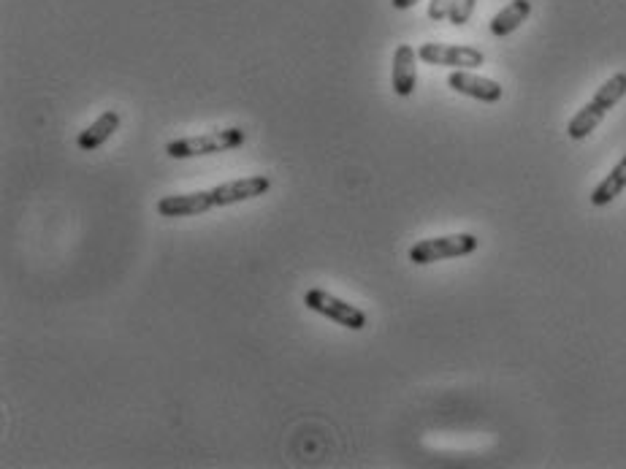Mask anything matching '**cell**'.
Segmentation results:
<instances>
[{
	"instance_id": "cell-1",
	"label": "cell",
	"mask_w": 626,
	"mask_h": 469,
	"mask_svg": "<svg viewBox=\"0 0 626 469\" xmlns=\"http://www.w3.org/2000/svg\"><path fill=\"white\" fill-rule=\"evenodd\" d=\"M271 179L269 177H242L231 179L225 185H217L212 190H198V193H177V196H166L158 201L160 217H193L204 215L209 209L217 207H234L244 204L250 198H258L269 193Z\"/></svg>"
},
{
	"instance_id": "cell-2",
	"label": "cell",
	"mask_w": 626,
	"mask_h": 469,
	"mask_svg": "<svg viewBox=\"0 0 626 469\" xmlns=\"http://www.w3.org/2000/svg\"><path fill=\"white\" fill-rule=\"evenodd\" d=\"M624 95H626V71H618V74L610 76L605 85L599 87L589 104L583 106V109L572 117L570 125H567V136H570L572 141H583L586 136H591V133L597 131L599 122L605 120V114H608Z\"/></svg>"
},
{
	"instance_id": "cell-3",
	"label": "cell",
	"mask_w": 626,
	"mask_h": 469,
	"mask_svg": "<svg viewBox=\"0 0 626 469\" xmlns=\"http://www.w3.org/2000/svg\"><path fill=\"white\" fill-rule=\"evenodd\" d=\"M244 141H247V131L244 128H225V131L201 133V136H187V139L169 141L166 144V155L174 160L204 158V155L236 150V147H242Z\"/></svg>"
},
{
	"instance_id": "cell-4",
	"label": "cell",
	"mask_w": 626,
	"mask_h": 469,
	"mask_svg": "<svg viewBox=\"0 0 626 469\" xmlns=\"http://www.w3.org/2000/svg\"><path fill=\"white\" fill-rule=\"evenodd\" d=\"M477 236L472 234H450V236H434V239H423L410 247V261L418 266H429V263L445 261V258H464L477 250Z\"/></svg>"
},
{
	"instance_id": "cell-5",
	"label": "cell",
	"mask_w": 626,
	"mask_h": 469,
	"mask_svg": "<svg viewBox=\"0 0 626 469\" xmlns=\"http://www.w3.org/2000/svg\"><path fill=\"white\" fill-rule=\"evenodd\" d=\"M304 304H307L312 312L323 315V318L339 323L342 329H350V331L366 329V312L353 307L350 301L337 299L334 293L312 288V291H307V296H304Z\"/></svg>"
},
{
	"instance_id": "cell-6",
	"label": "cell",
	"mask_w": 626,
	"mask_h": 469,
	"mask_svg": "<svg viewBox=\"0 0 626 469\" xmlns=\"http://www.w3.org/2000/svg\"><path fill=\"white\" fill-rule=\"evenodd\" d=\"M418 57L431 66L448 68H480L486 63V55L475 47H456V44H423Z\"/></svg>"
},
{
	"instance_id": "cell-7",
	"label": "cell",
	"mask_w": 626,
	"mask_h": 469,
	"mask_svg": "<svg viewBox=\"0 0 626 469\" xmlns=\"http://www.w3.org/2000/svg\"><path fill=\"white\" fill-rule=\"evenodd\" d=\"M448 87L450 90H456V93L467 95V98H475V101H483V104H496V101H502V85L494 82V79H488V76H477L472 71H464V68H458L453 74L448 76Z\"/></svg>"
},
{
	"instance_id": "cell-8",
	"label": "cell",
	"mask_w": 626,
	"mask_h": 469,
	"mask_svg": "<svg viewBox=\"0 0 626 469\" xmlns=\"http://www.w3.org/2000/svg\"><path fill=\"white\" fill-rule=\"evenodd\" d=\"M415 63H418V49L410 47V44H399L396 52H393V74H391V87L399 98H410V95L415 93V85H418Z\"/></svg>"
},
{
	"instance_id": "cell-9",
	"label": "cell",
	"mask_w": 626,
	"mask_h": 469,
	"mask_svg": "<svg viewBox=\"0 0 626 469\" xmlns=\"http://www.w3.org/2000/svg\"><path fill=\"white\" fill-rule=\"evenodd\" d=\"M117 128H120V114L103 112L101 117L93 122V125H87L85 131L79 133L76 144H79V150L93 152V150H98V147H103L106 141L112 139L114 133H117Z\"/></svg>"
},
{
	"instance_id": "cell-10",
	"label": "cell",
	"mask_w": 626,
	"mask_h": 469,
	"mask_svg": "<svg viewBox=\"0 0 626 469\" xmlns=\"http://www.w3.org/2000/svg\"><path fill=\"white\" fill-rule=\"evenodd\" d=\"M532 14V0H513V3H507L505 9L499 11L494 19H491V33L496 38H505L510 36L513 30H518L524 25L526 19Z\"/></svg>"
},
{
	"instance_id": "cell-11",
	"label": "cell",
	"mask_w": 626,
	"mask_h": 469,
	"mask_svg": "<svg viewBox=\"0 0 626 469\" xmlns=\"http://www.w3.org/2000/svg\"><path fill=\"white\" fill-rule=\"evenodd\" d=\"M624 190H626V155L610 169L608 177L602 179L597 188H594V193H591V204H594V207H608L610 201H616Z\"/></svg>"
},
{
	"instance_id": "cell-12",
	"label": "cell",
	"mask_w": 626,
	"mask_h": 469,
	"mask_svg": "<svg viewBox=\"0 0 626 469\" xmlns=\"http://www.w3.org/2000/svg\"><path fill=\"white\" fill-rule=\"evenodd\" d=\"M475 6L477 0H453V6H450V25H467L472 14H475Z\"/></svg>"
},
{
	"instance_id": "cell-13",
	"label": "cell",
	"mask_w": 626,
	"mask_h": 469,
	"mask_svg": "<svg viewBox=\"0 0 626 469\" xmlns=\"http://www.w3.org/2000/svg\"><path fill=\"white\" fill-rule=\"evenodd\" d=\"M450 6H453V0H431L429 3V19L434 22H442V19L450 17Z\"/></svg>"
},
{
	"instance_id": "cell-14",
	"label": "cell",
	"mask_w": 626,
	"mask_h": 469,
	"mask_svg": "<svg viewBox=\"0 0 626 469\" xmlns=\"http://www.w3.org/2000/svg\"><path fill=\"white\" fill-rule=\"evenodd\" d=\"M415 3H421V0H391V6L396 11H404V9H412Z\"/></svg>"
}]
</instances>
